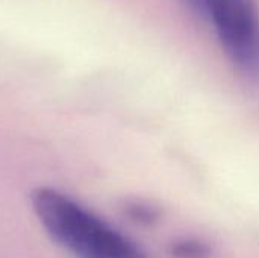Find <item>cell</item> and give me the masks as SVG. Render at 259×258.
<instances>
[{
  "mask_svg": "<svg viewBox=\"0 0 259 258\" xmlns=\"http://www.w3.org/2000/svg\"><path fill=\"white\" fill-rule=\"evenodd\" d=\"M205 20L231 62L259 76V14L253 0H184Z\"/></svg>",
  "mask_w": 259,
  "mask_h": 258,
  "instance_id": "obj_2",
  "label": "cell"
},
{
  "mask_svg": "<svg viewBox=\"0 0 259 258\" xmlns=\"http://www.w3.org/2000/svg\"><path fill=\"white\" fill-rule=\"evenodd\" d=\"M170 254L175 258H211L212 249L202 240L184 239L171 243Z\"/></svg>",
  "mask_w": 259,
  "mask_h": 258,
  "instance_id": "obj_3",
  "label": "cell"
},
{
  "mask_svg": "<svg viewBox=\"0 0 259 258\" xmlns=\"http://www.w3.org/2000/svg\"><path fill=\"white\" fill-rule=\"evenodd\" d=\"M32 207L46 233L74 257L146 258L131 239L55 189H36Z\"/></svg>",
  "mask_w": 259,
  "mask_h": 258,
  "instance_id": "obj_1",
  "label": "cell"
},
{
  "mask_svg": "<svg viewBox=\"0 0 259 258\" xmlns=\"http://www.w3.org/2000/svg\"><path fill=\"white\" fill-rule=\"evenodd\" d=\"M126 213L135 224L140 225H153L159 217L158 210L144 202H129L126 205Z\"/></svg>",
  "mask_w": 259,
  "mask_h": 258,
  "instance_id": "obj_4",
  "label": "cell"
}]
</instances>
